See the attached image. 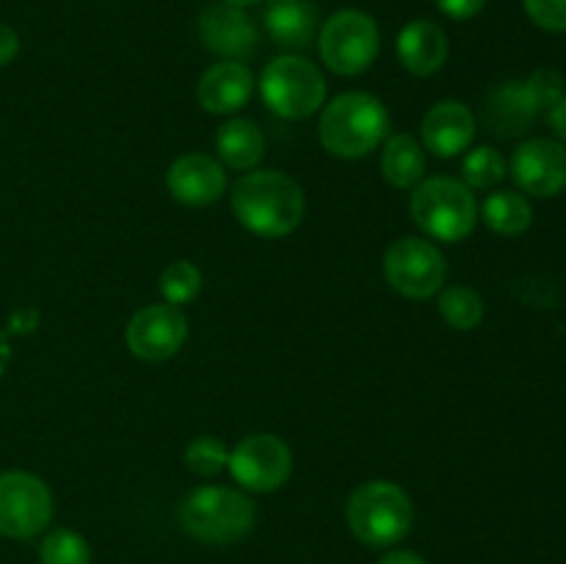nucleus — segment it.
<instances>
[{
	"label": "nucleus",
	"mask_w": 566,
	"mask_h": 564,
	"mask_svg": "<svg viewBox=\"0 0 566 564\" xmlns=\"http://www.w3.org/2000/svg\"><path fill=\"white\" fill-rule=\"evenodd\" d=\"M230 205L243 230L258 238H287L307 213L302 186L276 169L247 171L232 186Z\"/></svg>",
	"instance_id": "obj_1"
},
{
	"label": "nucleus",
	"mask_w": 566,
	"mask_h": 564,
	"mask_svg": "<svg viewBox=\"0 0 566 564\" xmlns=\"http://www.w3.org/2000/svg\"><path fill=\"white\" fill-rule=\"evenodd\" d=\"M387 136H390V114L376 94L343 92L321 111L318 142L335 158H365L379 149Z\"/></svg>",
	"instance_id": "obj_2"
},
{
	"label": "nucleus",
	"mask_w": 566,
	"mask_h": 564,
	"mask_svg": "<svg viewBox=\"0 0 566 564\" xmlns=\"http://www.w3.org/2000/svg\"><path fill=\"white\" fill-rule=\"evenodd\" d=\"M346 523L363 545L392 547L412 531L415 503L396 481H363L346 501Z\"/></svg>",
	"instance_id": "obj_3"
},
{
	"label": "nucleus",
	"mask_w": 566,
	"mask_h": 564,
	"mask_svg": "<svg viewBox=\"0 0 566 564\" xmlns=\"http://www.w3.org/2000/svg\"><path fill=\"white\" fill-rule=\"evenodd\" d=\"M258 506L247 492L224 484H205L180 503V525L188 536L208 545H232L249 536Z\"/></svg>",
	"instance_id": "obj_4"
},
{
	"label": "nucleus",
	"mask_w": 566,
	"mask_h": 564,
	"mask_svg": "<svg viewBox=\"0 0 566 564\" xmlns=\"http://www.w3.org/2000/svg\"><path fill=\"white\" fill-rule=\"evenodd\" d=\"M479 199L457 177H426L412 188L409 216L423 236L437 238L440 243H457L473 236L479 224Z\"/></svg>",
	"instance_id": "obj_5"
},
{
	"label": "nucleus",
	"mask_w": 566,
	"mask_h": 564,
	"mask_svg": "<svg viewBox=\"0 0 566 564\" xmlns=\"http://www.w3.org/2000/svg\"><path fill=\"white\" fill-rule=\"evenodd\" d=\"M260 97L282 119H307L326 103L324 72L304 55H280L260 75Z\"/></svg>",
	"instance_id": "obj_6"
},
{
	"label": "nucleus",
	"mask_w": 566,
	"mask_h": 564,
	"mask_svg": "<svg viewBox=\"0 0 566 564\" xmlns=\"http://www.w3.org/2000/svg\"><path fill=\"white\" fill-rule=\"evenodd\" d=\"M381 50L379 25L359 9H340L318 33V55L335 75L354 77L374 66Z\"/></svg>",
	"instance_id": "obj_7"
},
{
	"label": "nucleus",
	"mask_w": 566,
	"mask_h": 564,
	"mask_svg": "<svg viewBox=\"0 0 566 564\" xmlns=\"http://www.w3.org/2000/svg\"><path fill=\"white\" fill-rule=\"evenodd\" d=\"M448 263L437 243L426 238L403 236L392 241L385 252V280L396 293L407 299L437 296L446 285Z\"/></svg>",
	"instance_id": "obj_8"
},
{
	"label": "nucleus",
	"mask_w": 566,
	"mask_h": 564,
	"mask_svg": "<svg viewBox=\"0 0 566 564\" xmlns=\"http://www.w3.org/2000/svg\"><path fill=\"white\" fill-rule=\"evenodd\" d=\"M53 492L28 470L0 473V536L31 540L53 520Z\"/></svg>",
	"instance_id": "obj_9"
},
{
	"label": "nucleus",
	"mask_w": 566,
	"mask_h": 564,
	"mask_svg": "<svg viewBox=\"0 0 566 564\" xmlns=\"http://www.w3.org/2000/svg\"><path fill=\"white\" fill-rule=\"evenodd\" d=\"M227 470L243 490L274 492L291 479L293 451L282 437L271 431H254L232 448Z\"/></svg>",
	"instance_id": "obj_10"
},
{
	"label": "nucleus",
	"mask_w": 566,
	"mask_h": 564,
	"mask_svg": "<svg viewBox=\"0 0 566 564\" xmlns=\"http://www.w3.org/2000/svg\"><path fill=\"white\" fill-rule=\"evenodd\" d=\"M188 341V318L175 304H147L138 310L125 330V343L133 357L144 363H166Z\"/></svg>",
	"instance_id": "obj_11"
},
{
	"label": "nucleus",
	"mask_w": 566,
	"mask_h": 564,
	"mask_svg": "<svg viewBox=\"0 0 566 564\" xmlns=\"http://www.w3.org/2000/svg\"><path fill=\"white\" fill-rule=\"evenodd\" d=\"M512 177L528 197H558L566 188V144L556 138L523 142L512 155Z\"/></svg>",
	"instance_id": "obj_12"
},
{
	"label": "nucleus",
	"mask_w": 566,
	"mask_h": 564,
	"mask_svg": "<svg viewBox=\"0 0 566 564\" xmlns=\"http://www.w3.org/2000/svg\"><path fill=\"white\" fill-rule=\"evenodd\" d=\"M166 188L188 208H208L227 191V169L208 153H186L171 160Z\"/></svg>",
	"instance_id": "obj_13"
},
{
	"label": "nucleus",
	"mask_w": 566,
	"mask_h": 564,
	"mask_svg": "<svg viewBox=\"0 0 566 564\" xmlns=\"http://www.w3.org/2000/svg\"><path fill=\"white\" fill-rule=\"evenodd\" d=\"M475 130H479V119L462 100H440L426 111L423 122H420L423 149L442 160L468 153Z\"/></svg>",
	"instance_id": "obj_14"
},
{
	"label": "nucleus",
	"mask_w": 566,
	"mask_h": 564,
	"mask_svg": "<svg viewBox=\"0 0 566 564\" xmlns=\"http://www.w3.org/2000/svg\"><path fill=\"white\" fill-rule=\"evenodd\" d=\"M199 36L210 53L224 61H243L258 48V28L249 14L235 6H205L199 14Z\"/></svg>",
	"instance_id": "obj_15"
},
{
	"label": "nucleus",
	"mask_w": 566,
	"mask_h": 564,
	"mask_svg": "<svg viewBox=\"0 0 566 564\" xmlns=\"http://www.w3.org/2000/svg\"><path fill=\"white\" fill-rule=\"evenodd\" d=\"M254 94V75L243 61H219L197 83V100L208 114L230 116Z\"/></svg>",
	"instance_id": "obj_16"
},
{
	"label": "nucleus",
	"mask_w": 566,
	"mask_h": 564,
	"mask_svg": "<svg viewBox=\"0 0 566 564\" xmlns=\"http://www.w3.org/2000/svg\"><path fill=\"white\" fill-rule=\"evenodd\" d=\"M448 36L437 22L412 20L401 28L396 42L398 61L415 77H431L446 66Z\"/></svg>",
	"instance_id": "obj_17"
},
{
	"label": "nucleus",
	"mask_w": 566,
	"mask_h": 564,
	"mask_svg": "<svg viewBox=\"0 0 566 564\" xmlns=\"http://www.w3.org/2000/svg\"><path fill=\"white\" fill-rule=\"evenodd\" d=\"M536 116H539V111L531 103L523 81L501 83L497 88H492L490 100H486V125L495 136H520L534 125Z\"/></svg>",
	"instance_id": "obj_18"
},
{
	"label": "nucleus",
	"mask_w": 566,
	"mask_h": 564,
	"mask_svg": "<svg viewBox=\"0 0 566 564\" xmlns=\"http://www.w3.org/2000/svg\"><path fill=\"white\" fill-rule=\"evenodd\" d=\"M429 160H426L423 144L409 133H392L381 144V175L392 188L412 191L426 180Z\"/></svg>",
	"instance_id": "obj_19"
},
{
	"label": "nucleus",
	"mask_w": 566,
	"mask_h": 564,
	"mask_svg": "<svg viewBox=\"0 0 566 564\" xmlns=\"http://www.w3.org/2000/svg\"><path fill=\"white\" fill-rule=\"evenodd\" d=\"M216 153L224 169L252 171L265 155V136L252 119H227L216 130Z\"/></svg>",
	"instance_id": "obj_20"
},
{
	"label": "nucleus",
	"mask_w": 566,
	"mask_h": 564,
	"mask_svg": "<svg viewBox=\"0 0 566 564\" xmlns=\"http://www.w3.org/2000/svg\"><path fill=\"white\" fill-rule=\"evenodd\" d=\"M265 31L280 48L302 50L307 48L318 31V11L307 0H287L271 3L265 9Z\"/></svg>",
	"instance_id": "obj_21"
},
{
	"label": "nucleus",
	"mask_w": 566,
	"mask_h": 564,
	"mask_svg": "<svg viewBox=\"0 0 566 564\" xmlns=\"http://www.w3.org/2000/svg\"><path fill=\"white\" fill-rule=\"evenodd\" d=\"M481 219L497 236H523L528 232V227L534 224V208L525 199V194L520 191H495L484 199L481 205Z\"/></svg>",
	"instance_id": "obj_22"
},
{
	"label": "nucleus",
	"mask_w": 566,
	"mask_h": 564,
	"mask_svg": "<svg viewBox=\"0 0 566 564\" xmlns=\"http://www.w3.org/2000/svg\"><path fill=\"white\" fill-rule=\"evenodd\" d=\"M440 315L457 332H473L484 321V299L470 285H451L440 293Z\"/></svg>",
	"instance_id": "obj_23"
},
{
	"label": "nucleus",
	"mask_w": 566,
	"mask_h": 564,
	"mask_svg": "<svg viewBox=\"0 0 566 564\" xmlns=\"http://www.w3.org/2000/svg\"><path fill=\"white\" fill-rule=\"evenodd\" d=\"M509 175L506 158H503L501 149L490 147H473L462 160V182L470 191H492L503 182V177Z\"/></svg>",
	"instance_id": "obj_24"
},
{
	"label": "nucleus",
	"mask_w": 566,
	"mask_h": 564,
	"mask_svg": "<svg viewBox=\"0 0 566 564\" xmlns=\"http://www.w3.org/2000/svg\"><path fill=\"white\" fill-rule=\"evenodd\" d=\"M202 291V271L191 263V260H171L160 274V296L166 304H182L193 302Z\"/></svg>",
	"instance_id": "obj_25"
},
{
	"label": "nucleus",
	"mask_w": 566,
	"mask_h": 564,
	"mask_svg": "<svg viewBox=\"0 0 566 564\" xmlns=\"http://www.w3.org/2000/svg\"><path fill=\"white\" fill-rule=\"evenodd\" d=\"M39 562L42 564H88L92 547L77 531L55 529L39 545Z\"/></svg>",
	"instance_id": "obj_26"
},
{
	"label": "nucleus",
	"mask_w": 566,
	"mask_h": 564,
	"mask_svg": "<svg viewBox=\"0 0 566 564\" xmlns=\"http://www.w3.org/2000/svg\"><path fill=\"white\" fill-rule=\"evenodd\" d=\"M182 459H186V468L191 470V473L202 476V479H210V476L221 473V470L227 468L230 448H227L224 440H219V437L199 435L188 442Z\"/></svg>",
	"instance_id": "obj_27"
},
{
	"label": "nucleus",
	"mask_w": 566,
	"mask_h": 564,
	"mask_svg": "<svg viewBox=\"0 0 566 564\" xmlns=\"http://www.w3.org/2000/svg\"><path fill=\"white\" fill-rule=\"evenodd\" d=\"M525 92H528L531 103L536 105V111H551L558 100L564 97V75L556 70H536L525 77Z\"/></svg>",
	"instance_id": "obj_28"
},
{
	"label": "nucleus",
	"mask_w": 566,
	"mask_h": 564,
	"mask_svg": "<svg viewBox=\"0 0 566 564\" xmlns=\"http://www.w3.org/2000/svg\"><path fill=\"white\" fill-rule=\"evenodd\" d=\"M523 6L542 31L566 33V0H523Z\"/></svg>",
	"instance_id": "obj_29"
},
{
	"label": "nucleus",
	"mask_w": 566,
	"mask_h": 564,
	"mask_svg": "<svg viewBox=\"0 0 566 564\" xmlns=\"http://www.w3.org/2000/svg\"><path fill=\"white\" fill-rule=\"evenodd\" d=\"M490 0H437L440 11L451 20H470V17L479 14Z\"/></svg>",
	"instance_id": "obj_30"
},
{
	"label": "nucleus",
	"mask_w": 566,
	"mask_h": 564,
	"mask_svg": "<svg viewBox=\"0 0 566 564\" xmlns=\"http://www.w3.org/2000/svg\"><path fill=\"white\" fill-rule=\"evenodd\" d=\"M17 53H20V36H17L14 28L0 22V66L11 64Z\"/></svg>",
	"instance_id": "obj_31"
},
{
	"label": "nucleus",
	"mask_w": 566,
	"mask_h": 564,
	"mask_svg": "<svg viewBox=\"0 0 566 564\" xmlns=\"http://www.w3.org/2000/svg\"><path fill=\"white\" fill-rule=\"evenodd\" d=\"M547 122H551V127H553V133L558 136V142L566 144V94L558 100L556 105H553L551 111H547Z\"/></svg>",
	"instance_id": "obj_32"
},
{
	"label": "nucleus",
	"mask_w": 566,
	"mask_h": 564,
	"mask_svg": "<svg viewBox=\"0 0 566 564\" xmlns=\"http://www.w3.org/2000/svg\"><path fill=\"white\" fill-rule=\"evenodd\" d=\"M379 564H426V558L415 551H390L381 556Z\"/></svg>",
	"instance_id": "obj_33"
},
{
	"label": "nucleus",
	"mask_w": 566,
	"mask_h": 564,
	"mask_svg": "<svg viewBox=\"0 0 566 564\" xmlns=\"http://www.w3.org/2000/svg\"><path fill=\"white\" fill-rule=\"evenodd\" d=\"M221 3L235 6V9H249V6H258V3H263V0H221Z\"/></svg>",
	"instance_id": "obj_34"
},
{
	"label": "nucleus",
	"mask_w": 566,
	"mask_h": 564,
	"mask_svg": "<svg viewBox=\"0 0 566 564\" xmlns=\"http://www.w3.org/2000/svg\"><path fill=\"white\" fill-rule=\"evenodd\" d=\"M6 363H9V346H6V341L0 337V374H3Z\"/></svg>",
	"instance_id": "obj_35"
},
{
	"label": "nucleus",
	"mask_w": 566,
	"mask_h": 564,
	"mask_svg": "<svg viewBox=\"0 0 566 564\" xmlns=\"http://www.w3.org/2000/svg\"><path fill=\"white\" fill-rule=\"evenodd\" d=\"M271 3H287V0H271Z\"/></svg>",
	"instance_id": "obj_36"
}]
</instances>
